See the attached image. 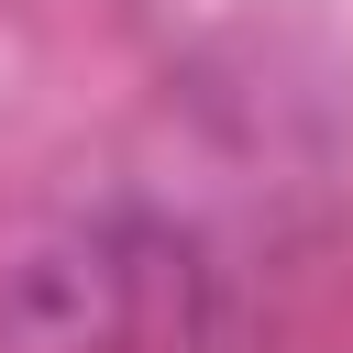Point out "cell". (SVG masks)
I'll use <instances>...</instances> for the list:
<instances>
[{
    "instance_id": "1",
    "label": "cell",
    "mask_w": 353,
    "mask_h": 353,
    "mask_svg": "<svg viewBox=\"0 0 353 353\" xmlns=\"http://www.w3.org/2000/svg\"><path fill=\"white\" fill-rule=\"evenodd\" d=\"M199 254L143 210H88L0 265V353H143L188 331Z\"/></svg>"
}]
</instances>
